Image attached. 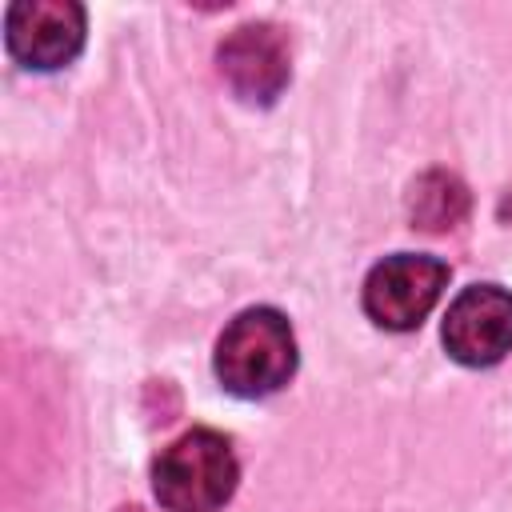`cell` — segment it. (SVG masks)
Segmentation results:
<instances>
[{"instance_id":"obj_2","label":"cell","mask_w":512,"mask_h":512,"mask_svg":"<svg viewBox=\"0 0 512 512\" xmlns=\"http://www.w3.org/2000/svg\"><path fill=\"white\" fill-rule=\"evenodd\" d=\"M232 444L212 428H192L172 440L152 464V488L168 512H216L236 492Z\"/></svg>"},{"instance_id":"obj_6","label":"cell","mask_w":512,"mask_h":512,"mask_svg":"<svg viewBox=\"0 0 512 512\" xmlns=\"http://www.w3.org/2000/svg\"><path fill=\"white\" fill-rule=\"evenodd\" d=\"M220 76L248 104H272L288 84V44L272 24H240L216 48Z\"/></svg>"},{"instance_id":"obj_5","label":"cell","mask_w":512,"mask_h":512,"mask_svg":"<svg viewBox=\"0 0 512 512\" xmlns=\"http://www.w3.org/2000/svg\"><path fill=\"white\" fill-rule=\"evenodd\" d=\"M444 348L468 368H488L512 352V292L496 284L464 288L444 316Z\"/></svg>"},{"instance_id":"obj_3","label":"cell","mask_w":512,"mask_h":512,"mask_svg":"<svg viewBox=\"0 0 512 512\" xmlns=\"http://www.w3.org/2000/svg\"><path fill=\"white\" fill-rule=\"evenodd\" d=\"M448 284V264L436 256L396 252L380 260L364 280V312L388 332H412L432 312Z\"/></svg>"},{"instance_id":"obj_1","label":"cell","mask_w":512,"mask_h":512,"mask_svg":"<svg viewBox=\"0 0 512 512\" xmlns=\"http://www.w3.org/2000/svg\"><path fill=\"white\" fill-rule=\"evenodd\" d=\"M296 372V336L276 308L240 312L216 340V376L232 396L256 400Z\"/></svg>"},{"instance_id":"obj_4","label":"cell","mask_w":512,"mask_h":512,"mask_svg":"<svg viewBox=\"0 0 512 512\" xmlns=\"http://www.w3.org/2000/svg\"><path fill=\"white\" fill-rule=\"evenodd\" d=\"M4 40L24 68H60L84 44V8L76 0H16L4 12Z\"/></svg>"},{"instance_id":"obj_7","label":"cell","mask_w":512,"mask_h":512,"mask_svg":"<svg viewBox=\"0 0 512 512\" xmlns=\"http://www.w3.org/2000/svg\"><path fill=\"white\" fill-rule=\"evenodd\" d=\"M408 216L420 232H448L468 216V188L448 172H424L412 184Z\"/></svg>"}]
</instances>
